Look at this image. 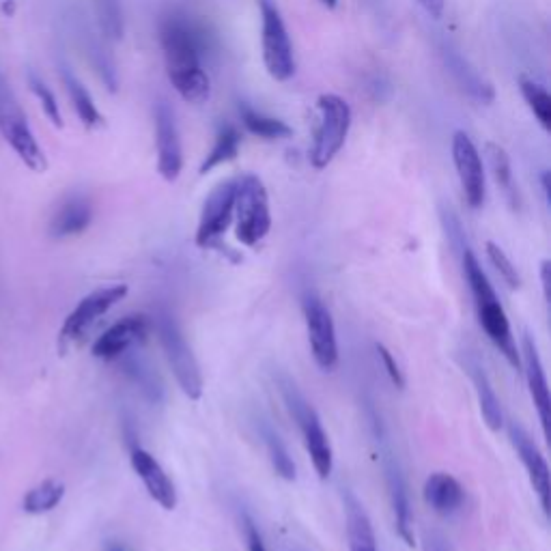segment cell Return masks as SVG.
<instances>
[{
    "label": "cell",
    "instance_id": "cell-1",
    "mask_svg": "<svg viewBox=\"0 0 551 551\" xmlns=\"http://www.w3.org/2000/svg\"><path fill=\"white\" fill-rule=\"evenodd\" d=\"M160 44L173 89L190 104L207 102L211 93V82L203 69V56L211 50L207 26L173 13L160 26Z\"/></svg>",
    "mask_w": 551,
    "mask_h": 551
},
{
    "label": "cell",
    "instance_id": "cell-2",
    "mask_svg": "<svg viewBox=\"0 0 551 551\" xmlns=\"http://www.w3.org/2000/svg\"><path fill=\"white\" fill-rule=\"evenodd\" d=\"M461 263H463L465 280H468L472 291L480 328L485 330L489 341L500 349L502 356L511 362L515 369H521V358H519L517 345L513 341L511 323H508V317L498 300V295L493 291V285L489 282L487 274L483 272V267H480L476 254L470 250V246H465L461 250Z\"/></svg>",
    "mask_w": 551,
    "mask_h": 551
},
{
    "label": "cell",
    "instance_id": "cell-3",
    "mask_svg": "<svg viewBox=\"0 0 551 551\" xmlns=\"http://www.w3.org/2000/svg\"><path fill=\"white\" fill-rule=\"evenodd\" d=\"M278 388L282 399L287 403V409L291 418L298 422V427L304 435V446L313 461V468L321 480H328L334 470V455H332V444L328 440V433L323 431L321 418L315 412V407L306 401L300 388L295 386V381L287 375L278 377Z\"/></svg>",
    "mask_w": 551,
    "mask_h": 551
},
{
    "label": "cell",
    "instance_id": "cell-4",
    "mask_svg": "<svg viewBox=\"0 0 551 551\" xmlns=\"http://www.w3.org/2000/svg\"><path fill=\"white\" fill-rule=\"evenodd\" d=\"M233 218L237 220L235 235L244 246H257L270 233V196L257 175L237 177Z\"/></svg>",
    "mask_w": 551,
    "mask_h": 551
},
{
    "label": "cell",
    "instance_id": "cell-5",
    "mask_svg": "<svg viewBox=\"0 0 551 551\" xmlns=\"http://www.w3.org/2000/svg\"><path fill=\"white\" fill-rule=\"evenodd\" d=\"M317 108L321 119L315 130L308 160L310 166L317 168V171H323V168L332 164L338 151L345 145L351 127V108L343 97L334 93H323L317 100Z\"/></svg>",
    "mask_w": 551,
    "mask_h": 551
},
{
    "label": "cell",
    "instance_id": "cell-6",
    "mask_svg": "<svg viewBox=\"0 0 551 551\" xmlns=\"http://www.w3.org/2000/svg\"><path fill=\"white\" fill-rule=\"evenodd\" d=\"M155 330H158L164 356L168 364H171L181 392L186 394L190 401H199L203 397L201 366L196 362L192 347L188 345L186 336H183L181 328L177 326L175 317L168 313H160L158 319H155Z\"/></svg>",
    "mask_w": 551,
    "mask_h": 551
},
{
    "label": "cell",
    "instance_id": "cell-7",
    "mask_svg": "<svg viewBox=\"0 0 551 551\" xmlns=\"http://www.w3.org/2000/svg\"><path fill=\"white\" fill-rule=\"evenodd\" d=\"M0 134H3L18 158L35 173H44L48 168L46 153L41 151L37 138L26 121L16 95L11 93L7 82L0 78Z\"/></svg>",
    "mask_w": 551,
    "mask_h": 551
},
{
    "label": "cell",
    "instance_id": "cell-8",
    "mask_svg": "<svg viewBox=\"0 0 551 551\" xmlns=\"http://www.w3.org/2000/svg\"><path fill=\"white\" fill-rule=\"evenodd\" d=\"M259 11L265 69L274 80L287 82L295 74V54L285 20L280 16L276 0H259Z\"/></svg>",
    "mask_w": 551,
    "mask_h": 551
},
{
    "label": "cell",
    "instance_id": "cell-9",
    "mask_svg": "<svg viewBox=\"0 0 551 551\" xmlns=\"http://www.w3.org/2000/svg\"><path fill=\"white\" fill-rule=\"evenodd\" d=\"M304 319L308 343L313 349V358L321 371H334L338 366V341L336 326L330 308L323 304L315 293H308L304 298Z\"/></svg>",
    "mask_w": 551,
    "mask_h": 551
},
{
    "label": "cell",
    "instance_id": "cell-10",
    "mask_svg": "<svg viewBox=\"0 0 551 551\" xmlns=\"http://www.w3.org/2000/svg\"><path fill=\"white\" fill-rule=\"evenodd\" d=\"M377 442H379L381 468H384V474H386V485H388L392 511H394V528H397V534L401 536L407 547H414L416 545L414 515H412V504H409V493H407L403 470L399 465V459L394 457L390 444L386 442V437L377 433Z\"/></svg>",
    "mask_w": 551,
    "mask_h": 551
},
{
    "label": "cell",
    "instance_id": "cell-11",
    "mask_svg": "<svg viewBox=\"0 0 551 551\" xmlns=\"http://www.w3.org/2000/svg\"><path fill=\"white\" fill-rule=\"evenodd\" d=\"M125 295H127V285H112V287L97 289L89 293L87 298H82L80 304L67 315L63 323V328L59 332V349L67 351L69 345L76 343L97 319L106 315L112 306L119 304Z\"/></svg>",
    "mask_w": 551,
    "mask_h": 551
},
{
    "label": "cell",
    "instance_id": "cell-12",
    "mask_svg": "<svg viewBox=\"0 0 551 551\" xmlns=\"http://www.w3.org/2000/svg\"><path fill=\"white\" fill-rule=\"evenodd\" d=\"M235 190H237V179H229V181H222L220 186H216L207 196L201 211L199 229H196V246L199 248L209 250L218 246L220 237L231 226L233 211H235Z\"/></svg>",
    "mask_w": 551,
    "mask_h": 551
},
{
    "label": "cell",
    "instance_id": "cell-13",
    "mask_svg": "<svg viewBox=\"0 0 551 551\" xmlns=\"http://www.w3.org/2000/svg\"><path fill=\"white\" fill-rule=\"evenodd\" d=\"M452 162H455L465 201L472 209L483 207L487 196L485 166L474 140L465 132H455L452 136Z\"/></svg>",
    "mask_w": 551,
    "mask_h": 551
},
{
    "label": "cell",
    "instance_id": "cell-14",
    "mask_svg": "<svg viewBox=\"0 0 551 551\" xmlns=\"http://www.w3.org/2000/svg\"><path fill=\"white\" fill-rule=\"evenodd\" d=\"M153 328V319L149 315H127L115 326L108 328L93 345V356L100 360H119L136 345L145 343Z\"/></svg>",
    "mask_w": 551,
    "mask_h": 551
},
{
    "label": "cell",
    "instance_id": "cell-15",
    "mask_svg": "<svg viewBox=\"0 0 551 551\" xmlns=\"http://www.w3.org/2000/svg\"><path fill=\"white\" fill-rule=\"evenodd\" d=\"M155 143H158L160 175L166 181H177L183 168V151L175 110L166 100L155 104Z\"/></svg>",
    "mask_w": 551,
    "mask_h": 551
},
{
    "label": "cell",
    "instance_id": "cell-16",
    "mask_svg": "<svg viewBox=\"0 0 551 551\" xmlns=\"http://www.w3.org/2000/svg\"><path fill=\"white\" fill-rule=\"evenodd\" d=\"M508 437H511V444L517 452L519 461L524 463V468L530 476L532 489L536 491V496H539L543 511L549 513V496H551L549 465L543 457L541 448L536 446V442L528 435V431L521 425H517V422H511V425H508Z\"/></svg>",
    "mask_w": 551,
    "mask_h": 551
},
{
    "label": "cell",
    "instance_id": "cell-17",
    "mask_svg": "<svg viewBox=\"0 0 551 551\" xmlns=\"http://www.w3.org/2000/svg\"><path fill=\"white\" fill-rule=\"evenodd\" d=\"M521 369L526 373V381L530 388V397L534 401L536 414H539L541 427L545 435L549 433V422H551V399H549V386H547V375H545V366L539 356V349H536V343L532 341L530 334H524L521 338Z\"/></svg>",
    "mask_w": 551,
    "mask_h": 551
},
{
    "label": "cell",
    "instance_id": "cell-18",
    "mask_svg": "<svg viewBox=\"0 0 551 551\" xmlns=\"http://www.w3.org/2000/svg\"><path fill=\"white\" fill-rule=\"evenodd\" d=\"M132 468L138 474V478L143 480V485L151 500L158 502L164 511H175L177 508V489L173 485V480L168 478L162 465L158 463L151 452L145 448H132Z\"/></svg>",
    "mask_w": 551,
    "mask_h": 551
},
{
    "label": "cell",
    "instance_id": "cell-19",
    "mask_svg": "<svg viewBox=\"0 0 551 551\" xmlns=\"http://www.w3.org/2000/svg\"><path fill=\"white\" fill-rule=\"evenodd\" d=\"M440 54L448 67L450 76L455 78V82L472 97V100H476L478 104L493 102L496 93H493L491 84L476 72L468 59H463V54L455 46H452L450 41H444V44L440 46Z\"/></svg>",
    "mask_w": 551,
    "mask_h": 551
},
{
    "label": "cell",
    "instance_id": "cell-20",
    "mask_svg": "<svg viewBox=\"0 0 551 551\" xmlns=\"http://www.w3.org/2000/svg\"><path fill=\"white\" fill-rule=\"evenodd\" d=\"M425 500L437 515L450 517L461 511L465 502V489L455 476L435 472L425 483Z\"/></svg>",
    "mask_w": 551,
    "mask_h": 551
},
{
    "label": "cell",
    "instance_id": "cell-21",
    "mask_svg": "<svg viewBox=\"0 0 551 551\" xmlns=\"http://www.w3.org/2000/svg\"><path fill=\"white\" fill-rule=\"evenodd\" d=\"M465 371H468L472 384L476 388V394H478V403H480V412H483V418L487 422V427L491 431H500L504 427V414H502V405H500V399L496 397V390H493L491 381L483 369V364L478 362L476 356H472V353H468L465 356Z\"/></svg>",
    "mask_w": 551,
    "mask_h": 551
},
{
    "label": "cell",
    "instance_id": "cell-22",
    "mask_svg": "<svg viewBox=\"0 0 551 551\" xmlns=\"http://www.w3.org/2000/svg\"><path fill=\"white\" fill-rule=\"evenodd\" d=\"M93 220V205L87 196H72L67 199L50 222V235L56 239L74 237L89 229Z\"/></svg>",
    "mask_w": 551,
    "mask_h": 551
},
{
    "label": "cell",
    "instance_id": "cell-23",
    "mask_svg": "<svg viewBox=\"0 0 551 551\" xmlns=\"http://www.w3.org/2000/svg\"><path fill=\"white\" fill-rule=\"evenodd\" d=\"M345 511H347V539L349 551H377V539L360 500L351 491L345 493Z\"/></svg>",
    "mask_w": 551,
    "mask_h": 551
},
{
    "label": "cell",
    "instance_id": "cell-24",
    "mask_svg": "<svg viewBox=\"0 0 551 551\" xmlns=\"http://www.w3.org/2000/svg\"><path fill=\"white\" fill-rule=\"evenodd\" d=\"M61 78H63V84L65 89L69 93V100H72L74 104V110L76 115L80 117V121L89 127V130H97V127H104L106 125V119L100 112V108L95 106L91 93L87 91V87L74 76L72 69H69L67 65L61 67Z\"/></svg>",
    "mask_w": 551,
    "mask_h": 551
},
{
    "label": "cell",
    "instance_id": "cell-25",
    "mask_svg": "<svg viewBox=\"0 0 551 551\" xmlns=\"http://www.w3.org/2000/svg\"><path fill=\"white\" fill-rule=\"evenodd\" d=\"M239 145H242V134H239L237 127L231 123H222L218 127L214 147H211L207 158L201 164V175H207L214 171V168L235 160L239 153Z\"/></svg>",
    "mask_w": 551,
    "mask_h": 551
},
{
    "label": "cell",
    "instance_id": "cell-26",
    "mask_svg": "<svg viewBox=\"0 0 551 551\" xmlns=\"http://www.w3.org/2000/svg\"><path fill=\"white\" fill-rule=\"evenodd\" d=\"M237 110H239V117H242L244 127L254 136L265 138V140H280V138H289L293 134V130L285 121H280L270 115H263V112L254 110L246 102L239 104Z\"/></svg>",
    "mask_w": 551,
    "mask_h": 551
},
{
    "label": "cell",
    "instance_id": "cell-27",
    "mask_svg": "<svg viewBox=\"0 0 551 551\" xmlns=\"http://www.w3.org/2000/svg\"><path fill=\"white\" fill-rule=\"evenodd\" d=\"M63 496H65L63 483H59V480H44V483H39L37 487H33L26 493L22 506L28 515H44L54 511V508L61 504Z\"/></svg>",
    "mask_w": 551,
    "mask_h": 551
},
{
    "label": "cell",
    "instance_id": "cell-28",
    "mask_svg": "<svg viewBox=\"0 0 551 551\" xmlns=\"http://www.w3.org/2000/svg\"><path fill=\"white\" fill-rule=\"evenodd\" d=\"M485 149H487V160H489L493 177H496V183L500 186V190L506 194V199L511 201V205L517 207V190H515L511 158H508L504 147H500L496 143H487Z\"/></svg>",
    "mask_w": 551,
    "mask_h": 551
},
{
    "label": "cell",
    "instance_id": "cell-29",
    "mask_svg": "<svg viewBox=\"0 0 551 551\" xmlns=\"http://www.w3.org/2000/svg\"><path fill=\"white\" fill-rule=\"evenodd\" d=\"M519 89H521V95H524L528 108L532 110V115L536 117V121L541 123L545 132H549L551 130V97H549L547 89L536 80H530L524 76L519 78Z\"/></svg>",
    "mask_w": 551,
    "mask_h": 551
},
{
    "label": "cell",
    "instance_id": "cell-30",
    "mask_svg": "<svg viewBox=\"0 0 551 551\" xmlns=\"http://www.w3.org/2000/svg\"><path fill=\"white\" fill-rule=\"evenodd\" d=\"M97 22H100V31L106 39L119 41L125 33L123 20V5L121 0H95Z\"/></svg>",
    "mask_w": 551,
    "mask_h": 551
},
{
    "label": "cell",
    "instance_id": "cell-31",
    "mask_svg": "<svg viewBox=\"0 0 551 551\" xmlns=\"http://www.w3.org/2000/svg\"><path fill=\"white\" fill-rule=\"evenodd\" d=\"M261 435H263V440H265L267 452H270V461L274 465L276 474L280 478H285V480H295V474H298V470H295V463H293V459L289 455L285 442L280 440V435L272 427H267V425H263Z\"/></svg>",
    "mask_w": 551,
    "mask_h": 551
},
{
    "label": "cell",
    "instance_id": "cell-32",
    "mask_svg": "<svg viewBox=\"0 0 551 551\" xmlns=\"http://www.w3.org/2000/svg\"><path fill=\"white\" fill-rule=\"evenodd\" d=\"M125 369H127V373L132 375V379L136 381V384H138L140 388H143V392L147 394V397H149L151 401H160V399H162V392H164L162 381H160L158 373H155V371L151 369L149 362L140 360V358H132V360H127Z\"/></svg>",
    "mask_w": 551,
    "mask_h": 551
},
{
    "label": "cell",
    "instance_id": "cell-33",
    "mask_svg": "<svg viewBox=\"0 0 551 551\" xmlns=\"http://www.w3.org/2000/svg\"><path fill=\"white\" fill-rule=\"evenodd\" d=\"M87 54H89V59L95 67V72L100 74V78L104 80V84L108 87L110 93H115L117 91V69H115V63H112L110 59V54L108 50L104 48L102 41H97L89 35V41H87Z\"/></svg>",
    "mask_w": 551,
    "mask_h": 551
},
{
    "label": "cell",
    "instance_id": "cell-34",
    "mask_svg": "<svg viewBox=\"0 0 551 551\" xmlns=\"http://www.w3.org/2000/svg\"><path fill=\"white\" fill-rule=\"evenodd\" d=\"M28 84H31V89L35 93V97L39 100L41 108H44V112L48 115V119L52 121L54 127H63V117H61V108H59V102H56L54 93L50 91L48 84L41 80L35 72L28 74Z\"/></svg>",
    "mask_w": 551,
    "mask_h": 551
},
{
    "label": "cell",
    "instance_id": "cell-35",
    "mask_svg": "<svg viewBox=\"0 0 551 551\" xmlns=\"http://www.w3.org/2000/svg\"><path fill=\"white\" fill-rule=\"evenodd\" d=\"M487 257L491 261V265L496 267L498 274L502 276V280L506 282L511 289H519L521 287V278L517 274V267L513 265V261L506 257V252L493 242H487Z\"/></svg>",
    "mask_w": 551,
    "mask_h": 551
},
{
    "label": "cell",
    "instance_id": "cell-36",
    "mask_svg": "<svg viewBox=\"0 0 551 551\" xmlns=\"http://www.w3.org/2000/svg\"><path fill=\"white\" fill-rule=\"evenodd\" d=\"M442 222H444V229H446V235L450 239V244L461 252L465 246H468V244H465V235H463V229H461V222L455 216V211H452L446 205L442 207Z\"/></svg>",
    "mask_w": 551,
    "mask_h": 551
},
{
    "label": "cell",
    "instance_id": "cell-37",
    "mask_svg": "<svg viewBox=\"0 0 551 551\" xmlns=\"http://www.w3.org/2000/svg\"><path fill=\"white\" fill-rule=\"evenodd\" d=\"M375 349H377V356H379L381 364H384L388 377L392 379V384L403 390L405 388V377H403V371L399 369L397 360H394V356L390 353V349L386 345H379V343L375 345Z\"/></svg>",
    "mask_w": 551,
    "mask_h": 551
},
{
    "label": "cell",
    "instance_id": "cell-38",
    "mask_svg": "<svg viewBox=\"0 0 551 551\" xmlns=\"http://www.w3.org/2000/svg\"><path fill=\"white\" fill-rule=\"evenodd\" d=\"M244 530H246V541H248V549L250 551H267L259 528L254 526V521L248 515L244 517Z\"/></svg>",
    "mask_w": 551,
    "mask_h": 551
},
{
    "label": "cell",
    "instance_id": "cell-39",
    "mask_svg": "<svg viewBox=\"0 0 551 551\" xmlns=\"http://www.w3.org/2000/svg\"><path fill=\"white\" fill-rule=\"evenodd\" d=\"M420 7L425 9L431 18H442L444 13V0H418Z\"/></svg>",
    "mask_w": 551,
    "mask_h": 551
},
{
    "label": "cell",
    "instance_id": "cell-40",
    "mask_svg": "<svg viewBox=\"0 0 551 551\" xmlns=\"http://www.w3.org/2000/svg\"><path fill=\"white\" fill-rule=\"evenodd\" d=\"M549 272H551V263L545 259L541 263V282H543V291H545V300L549 302L551 300V278H549Z\"/></svg>",
    "mask_w": 551,
    "mask_h": 551
},
{
    "label": "cell",
    "instance_id": "cell-41",
    "mask_svg": "<svg viewBox=\"0 0 551 551\" xmlns=\"http://www.w3.org/2000/svg\"><path fill=\"white\" fill-rule=\"evenodd\" d=\"M541 186H543V194H545V201L549 203V199H551V186H549V171H543L541 173Z\"/></svg>",
    "mask_w": 551,
    "mask_h": 551
},
{
    "label": "cell",
    "instance_id": "cell-42",
    "mask_svg": "<svg viewBox=\"0 0 551 551\" xmlns=\"http://www.w3.org/2000/svg\"><path fill=\"white\" fill-rule=\"evenodd\" d=\"M429 551H446V547L442 545V541H433L431 547H429Z\"/></svg>",
    "mask_w": 551,
    "mask_h": 551
},
{
    "label": "cell",
    "instance_id": "cell-43",
    "mask_svg": "<svg viewBox=\"0 0 551 551\" xmlns=\"http://www.w3.org/2000/svg\"><path fill=\"white\" fill-rule=\"evenodd\" d=\"M321 5L328 7V9H336L338 7V0H321Z\"/></svg>",
    "mask_w": 551,
    "mask_h": 551
},
{
    "label": "cell",
    "instance_id": "cell-44",
    "mask_svg": "<svg viewBox=\"0 0 551 551\" xmlns=\"http://www.w3.org/2000/svg\"><path fill=\"white\" fill-rule=\"evenodd\" d=\"M110 551H123V549H119V547H112Z\"/></svg>",
    "mask_w": 551,
    "mask_h": 551
}]
</instances>
